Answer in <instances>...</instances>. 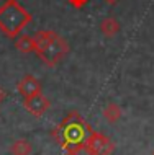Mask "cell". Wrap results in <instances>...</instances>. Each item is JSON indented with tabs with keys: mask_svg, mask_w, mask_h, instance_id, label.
I'll return each instance as SVG.
<instances>
[{
	"mask_svg": "<svg viewBox=\"0 0 154 155\" xmlns=\"http://www.w3.org/2000/svg\"><path fill=\"white\" fill-rule=\"evenodd\" d=\"M105 2L108 3V5H115V3H118L120 0H105Z\"/></svg>",
	"mask_w": 154,
	"mask_h": 155,
	"instance_id": "cell-14",
	"label": "cell"
},
{
	"mask_svg": "<svg viewBox=\"0 0 154 155\" xmlns=\"http://www.w3.org/2000/svg\"><path fill=\"white\" fill-rule=\"evenodd\" d=\"M100 31H102L105 36H108V38L115 36L116 33L120 31V23H118V20H115L113 16H108V18L102 20V23H100Z\"/></svg>",
	"mask_w": 154,
	"mask_h": 155,
	"instance_id": "cell-10",
	"label": "cell"
},
{
	"mask_svg": "<svg viewBox=\"0 0 154 155\" xmlns=\"http://www.w3.org/2000/svg\"><path fill=\"white\" fill-rule=\"evenodd\" d=\"M67 52H69V44H67V41H66L62 36H59V35H56V38H54V39L46 46V48L36 51L38 57H39V59L43 61L48 67H56L62 59H64V56H66Z\"/></svg>",
	"mask_w": 154,
	"mask_h": 155,
	"instance_id": "cell-3",
	"label": "cell"
},
{
	"mask_svg": "<svg viewBox=\"0 0 154 155\" xmlns=\"http://www.w3.org/2000/svg\"><path fill=\"white\" fill-rule=\"evenodd\" d=\"M92 132L90 124L82 118L80 113L70 111L53 131V137L66 150V153H77L85 149V142Z\"/></svg>",
	"mask_w": 154,
	"mask_h": 155,
	"instance_id": "cell-1",
	"label": "cell"
},
{
	"mask_svg": "<svg viewBox=\"0 0 154 155\" xmlns=\"http://www.w3.org/2000/svg\"><path fill=\"white\" fill-rule=\"evenodd\" d=\"M31 20V13L20 5L18 0H5L0 5V31L10 39L22 35L25 26H28Z\"/></svg>",
	"mask_w": 154,
	"mask_h": 155,
	"instance_id": "cell-2",
	"label": "cell"
},
{
	"mask_svg": "<svg viewBox=\"0 0 154 155\" xmlns=\"http://www.w3.org/2000/svg\"><path fill=\"white\" fill-rule=\"evenodd\" d=\"M23 108H25L28 113H30V114L36 116V118H39V116H43L44 113L48 111V108H49V100H48L43 93L28 96V98H23Z\"/></svg>",
	"mask_w": 154,
	"mask_h": 155,
	"instance_id": "cell-5",
	"label": "cell"
},
{
	"mask_svg": "<svg viewBox=\"0 0 154 155\" xmlns=\"http://www.w3.org/2000/svg\"><path fill=\"white\" fill-rule=\"evenodd\" d=\"M15 48H16V51H20L22 54H30V52L36 51L35 39H33V36H28V35H20L16 38Z\"/></svg>",
	"mask_w": 154,
	"mask_h": 155,
	"instance_id": "cell-8",
	"label": "cell"
},
{
	"mask_svg": "<svg viewBox=\"0 0 154 155\" xmlns=\"http://www.w3.org/2000/svg\"><path fill=\"white\" fill-rule=\"evenodd\" d=\"M103 118H105L108 123H116L120 118H121V108L115 103H108L105 108H103Z\"/></svg>",
	"mask_w": 154,
	"mask_h": 155,
	"instance_id": "cell-11",
	"label": "cell"
},
{
	"mask_svg": "<svg viewBox=\"0 0 154 155\" xmlns=\"http://www.w3.org/2000/svg\"><path fill=\"white\" fill-rule=\"evenodd\" d=\"M33 145L30 140L26 139H16L13 144L10 145V153L12 155H31Z\"/></svg>",
	"mask_w": 154,
	"mask_h": 155,
	"instance_id": "cell-9",
	"label": "cell"
},
{
	"mask_svg": "<svg viewBox=\"0 0 154 155\" xmlns=\"http://www.w3.org/2000/svg\"><path fill=\"white\" fill-rule=\"evenodd\" d=\"M5 98H7V93H5V91H3L2 88H0V103H2Z\"/></svg>",
	"mask_w": 154,
	"mask_h": 155,
	"instance_id": "cell-13",
	"label": "cell"
},
{
	"mask_svg": "<svg viewBox=\"0 0 154 155\" xmlns=\"http://www.w3.org/2000/svg\"><path fill=\"white\" fill-rule=\"evenodd\" d=\"M16 91L23 96V98H28V96L38 95L41 93V83L38 82V78L33 77V75H23L20 78V82L16 83Z\"/></svg>",
	"mask_w": 154,
	"mask_h": 155,
	"instance_id": "cell-6",
	"label": "cell"
},
{
	"mask_svg": "<svg viewBox=\"0 0 154 155\" xmlns=\"http://www.w3.org/2000/svg\"><path fill=\"white\" fill-rule=\"evenodd\" d=\"M115 145L105 134L102 132H92L90 137L85 142V149L84 152L89 155H111Z\"/></svg>",
	"mask_w": 154,
	"mask_h": 155,
	"instance_id": "cell-4",
	"label": "cell"
},
{
	"mask_svg": "<svg viewBox=\"0 0 154 155\" xmlns=\"http://www.w3.org/2000/svg\"><path fill=\"white\" fill-rule=\"evenodd\" d=\"M67 2H69L74 8H82V7L87 5V2H89V0H67Z\"/></svg>",
	"mask_w": 154,
	"mask_h": 155,
	"instance_id": "cell-12",
	"label": "cell"
},
{
	"mask_svg": "<svg viewBox=\"0 0 154 155\" xmlns=\"http://www.w3.org/2000/svg\"><path fill=\"white\" fill-rule=\"evenodd\" d=\"M67 155H89V153H85L84 150H82V152H77V153H67Z\"/></svg>",
	"mask_w": 154,
	"mask_h": 155,
	"instance_id": "cell-15",
	"label": "cell"
},
{
	"mask_svg": "<svg viewBox=\"0 0 154 155\" xmlns=\"http://www.w3.org/2000/svg\"><path fill=\"white\" fill-rule=\"evenodd\" d=\"M57 33H54L51 30H39L36 31L35 35H33V39H35V46H36V51H39V49L46 48V46L51 43V41L56 38ZM35 51V52H36Z\"/></svg>",
	"mask_w": 154,
	"mask_h": 155,
	"instance_id": "cell-7",
	"label": "cell"
}]
</instances>
